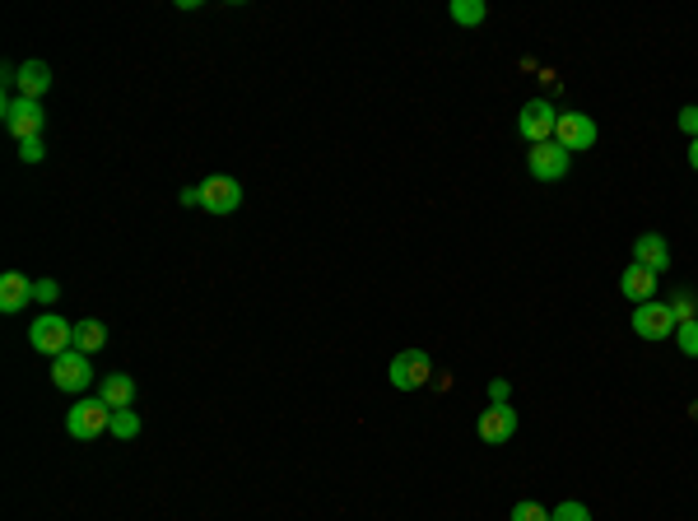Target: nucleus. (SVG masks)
I'll list each match as a JSON object with an SVG mask.
<instances>
[{"mask_svg": "<svg viewBox=\"0 0 698 521\" xmlns=\"http://www.w3.org/2000/svg\"><path fill=\"white\" fill-rule=\"evenodd\" d=\"M112 428V405L103 396H89V401H75L66 410V433L75 442H94Z\"/></svg>", "mask_w": 698, "mask_h": 521, "instance_id": "nucleus-1", "label": "nucleus"}, {"mask_svg": "<svg viewBox=\"0 0 698 521\" xmlns=\"http://www.w3.org/2000/svg\"><path fill=\"white\" fill-rule=\"evenodd\" d=\"M28 345L38 349V354H66V349H75V326H70L66 317H56V312H42L33 326H28Z\"/></svg>", "mask_w": 698, "mask_h": 521, "instance_id": "nucleus-2", "label": "nucleus"}, {"mask_svg": "<svg viewBox=\"0 0 698 521\" xmlns=\"http://www.w3.org/2000/svg\"><path fill=\"white\" fill-rule=\"evenodd\" d=\"M554 126H559V107H550V98H531L517 117V131H522L526 145H545L554 140Z\"/></svg>", "mask_w": 698, "mask_h": 521, "instance_id": "nucleus-3", "label": "nucleus"}, {"mask_svg": "<svg viewBox=\"0 0 698 521\" xmlns=\"http://www.w3.org/2000/svg\"><path fill=\"white\" fill-rule=\"evenodd\" d=\"M429 377H433V363H429L424 349H401V354L391 359V368H387V382L396 391H415V387H424Z\"/></svg>", "mask_w": 698, "mask_h": 521, "instance_id": "nucleus-4", "label": "nucleus"}, {"mask_svg": "<svg viewBox=\"0 0 698 521\" xmlns=\"http://www.w3.org/2000/svg\"><path fill=\"white\" fill-rule=\"evenodd\" d=\"M89 382H94L89 354H80V349H66V354H56V359H52V387H56V391H70V396H80Z\"/></svg>", "mask_w": 698, "mask_h": 521, "instance_id": "nucleus-5", "label": "nucleus"}, {"mask_svg": "<svg viewBox=\"0 0 698 521\" xmlns=\"http://www.w3.org/2000/svg\"><path fill=\"white\" fill-rule=\"evenodd\" d=\"M42 121H47V112H42L38 98H5V131H10L14 140L42 135Z\"/></svg>", "mask_w": 698, "mask_h": 521, "instance_id": "nucleus-6", "label": "nucleus"}, {"mask_svg": "<svg viewBox=\"0 0 698 521\" xmlns=\"http://www.w3.org/2000/svg\"><path fill=\"white\" fill-rule=\"evenodd\" d=\"M568 159H573V154H568L559 140H545V145L526 149V168H531L536 182H559V177L568 173Z\"/></svg>", "mask_w": 698, "mask_h": 521, "instance_id": "nucleus-7", "label": "nucleus"}, {"mask_svg": "<svg viewBox=\"0 0 698 521\" xmlns=\"http://www.w3.org/2000/svg\"><path fill=\"white\" fill-rule=\"evenodd\" d=\"M633 335H643V340H666V335H675L671 303H661V298L638 303V308H633Z\"/></svg>", "mask_w": 698, "mask_h": 521, "instance_id": "nucleus-8", "label": "nucleus"}, {"mask_svg": "<svg viewBox=\"0 0 698 521\" xmlns=\"http://www.w3.org/2000/svg\"><path fill=\"white\" fill-rule=\"evenodd\" d=\"M201 205L210 214H233L242 205V187H238V177H205L201 182Z\"/></svg>", "mask_w": 698, "mask_h": 521, "instance_id": "nucleus-9", "label": "nucleus"}, {"mask_svg": "<svg viewBox=\"0 0 698 521\" xmlns=\"http://www.w3.org/2000/svg\"><path fill=\"white\" fill-rule=\"evenodd\" d=\"M554 140L573 154V149H591L596 145V121L587 112H559V126H554Z\"/></svg>", "mask_w": 698, "mask_h": 521, "instance_id": "nucleus-10", "label": "nucleus"}, {"mask_svg": "<svg viewBox=\"0 0 698 521\" xmlns=\"http://www.w3.org/2000/svg\"><path fill=\"white\" fill-rule=\"evenodd\" d=\"M33 284L38 280H28V275H19V270H5L0 275V312H24L28 303H33Z\"/></svg>", "mask_w": 698, "mask_h": 521, "instance_id": "nucleus-11", "label": "nucleus"}, {"mask_svg": "<svg viewBox=\"0 0 698 521\" xmlns=\"http://www.w3.org/2000/svg\"><path fill=\"white\" fill-rule=\"evenodd\" d=\"M619 294L633 298V303H652V298H657V275L647 266H638V261H629L624 275H619Z\"/></svg>", "mask_w": 698, "mask_h": 521, "instance_id": "nucleus-12", "label": "nucleus"}, {"mask_svg": "<svg viewBox=\"0 0 698 521\" xmlns=\"http://www.w3.org/2000/svg\"><path fill=\"white\" fill-rule=\"evenodd\" d=\"M14 89H19V98H38L52 89V66L47 61H24V66L14 70Z\"/></svg>", "mask_w": 698, "mask_h": 521, "instance_id": "nucleus-13", "label": "nucleus"}, {"mask_svg": "<svg viewBox=\"0 0 698 521\" xmlns=\"http://www.w3.org/2000/svg\"><path fill=\"white\" fill-rule=\"evenodd\" d=\"M512 433H517V410H512V405H489L480 415L484 442H512Z\"/></svg>", "mask_w": 698, "mask_h": 521, "instance_id": "nucleus-14", "label": "nucleus"}, {"mask_svg": "<svg viewBox=\"0 0 698 521\" xmlns=\"http://www.w3.org/2000/svg\"><path fill=\"white\" fill-rule=\"evenodd\" d=\"M633 261L647 266L652 275H661V270L671 266V242L661 238V233H643V238L633 242Z\"/></svg>", "mask_w": 698, "mask_h": 521, "instance_id": "nucleus-15", "label": "nucleus"}, {"mask_svg": "<svg viewBox=\"0 0 698 521\" xmlns=\"http://www.w3.org/2000/svg\"><path fill=\"white\" fill-rule=\"evenodd\" d=\"M98 396H103L112 410H131L135 405V382L126 373H108L103 377V387H98Z\"/></svg>", "mask_w": 698, "mask_h": 521, "instance_id": "nucleus-16", "label": "nucleus"}, {"mask_svg": "<svg viewBox=\"0 0 698 521\" xmlns=\"http://www.w3.org/2000/svg\"><path fill=\"white\" fill-rule=\"evenodd\" d=\"M108 345V326H103V321H75V349H80V354H98V349Z\"/></svg>", "mask_w": 698, "mask_h": 521, "instance_id": "nucleus-17", "label": "nucleus"}, {"mask_svg": "<svg viewBox=\"0 0 698 521\" xmlns=\"http://www.w3.org/2000/svg\"><path fill=\"white\" fill-rule=\"evenodd\" d=\"M484 0H452V19L457 24H466V28H475V24H484Z\"/></svg>", "mask_w": 698, "mask_h": 521, "instance_id": "nucleus-18", "label": "nucleus"}, {"mask_svg": "<svg viewBox=\"0 0 698 521\" xmlns=\"http://www.w3.org/2000/svg\"><path fill=\"white\" fill-rule=\"evenodd\" d=\"M112 438H121V442H131L135 433H140V415L135 410H112V428H108Z\"/></svg>", "mask_w": 698, "mask_h": 521, "instance_id": "nucleus-19", "label": "nucleus"}, {"mask_svg": "<svg viewBox=\"0 0 698 521\" xmlns=\"http://www.w3.org/2000/svg\"><path fill=\"white\" fill-rule=\"evenodd\" d=\"M671 312H675V326H685V321H698V298H694V294H675V298H671Z\"/></svg>", "mask_w": 698, "mask_h": 521, "instance_id": "nucleus-20", "label": "nucleus"}, {"mask_svg": "<svg viewBox=\"0 0 698 521\" xmlns=\"http://www.w3.org/2000/svg\"><path fill=\"white\" fill-rule=\"evenodd\" d=\"M675 340L685 349L689 359H698V321H685V326H675Z\"/></svg>", "mask_w": 698, "mask_h": 521, "instance_id": "nucleus-21", "label": "nucleus"}, {"mask_svg": "<svg viewBox=\"0 0 698 521\" xmlns=\"http://www.w3.org/2000/svg\"><path fill=\"white\" fill-rule=\"evenodd\" d=\"M550 521H591V512L582 508V503H559V508L550 512Z\"/></svg>", "mask_w": 698, "mask_h": 521, "instance_id": "nucleus-22", "label": "nucleus"}, {"mask_svg": "<svg viewBox=\"0 0 698 521\" xmlns=\"http://www.w3.org/2000/svg\"><path fill=\"white\" fill-rule=\"evenodd\" d=\"M42 154H47L42 135H33V140H19V159H24V163H42Z\"/></svg>", "mask_w": 698, "mask_h": 521, "instance_id": "nucleus-23", "label": "nucleus"}, {"mask_svg": "<svg viewBox=\"0 0 698 521\" xmlns=\"http://www.w3.org/2000/svg\"><path fill=\"white\" fill-rule=\"evenodd\" d=\"M512 521H550V512L540 508V503H517V508H512Z\"/></svg>", "mask_w": 698, "mask_h": 521, "instance_id": "nucleus-24", "label": "nucleus"}, {"mask_svg": "<svg viewBox=\"0 0 698 521\" xmlns=\"http://www.w3.org/2000/svg\"><path fill=\"white\" fill-rule=\"evenodd\" d=\"M56 294H61V284H56V280H38V284H33V303H56Z\"/></svg>", "mask_w": 698, "mask_h": 521, "instance_id": "nucleus-25", "label": "nucleus"}, {"mask_svg": "<svg viewBox=\"0 0 698 521\" xmlns=\"http://www.w3.org/2000/svg\"><path fill=\"white\" fill-rule=\"evenodd\" d=\"M680 131H685L689 140H698V107H680Z\"/></svg>", "mask_w": 698, "mask_h": 521, "instance_id": "nucleus-26", "label": "nucleus"}, {"mask_svg": "<svg viewBox=\"0 0 698 521\" xmlns=\"http://www.w3.org/2000/svg\"><path fill=\"white\" fill-rule=\"evenodd\" d=\"M508 382H503V377H494V382H489V401H494V405H508Z\"/></svg>", "mask_w": 698, "mask_h": 521, "instance_id": "nucleus-27", "label": "nucleus"}, {"mask_svg": "<svg viewBox=\"0 0 698 521\" xmlns=\"http://www.w3.org/2000/svg\"><path fill=\"white\" fill-rule=\"evenodd\" d=\"M182 205H187V210H191V205H201V187H187V191H182Z\"/></svg>", "mask_w": 698, "mask_h": 521, "instance_id": "nucleus-28", "label": "nucleus"}, {"mask_svg": "<svg viewBox=\"0 0 698 521\" xmlns=\"http://www.w3.org/2000/svg\"><path fill=\"white\" fill-rule=\"evenodd\" d=\"M689 168L698 173V140H689Z\"/></svg>", "mask_w": 698, "mask_h": 521, "instance_id": "nucleus-29", "label": "nucleus"}, {"mask_svg": "<svg viewBox=\"0 0 698 521\" xmlns=\"http://www.w3.org/2000/svg\"><path fill=\"white\" fill-rule=\"evenodd\" d=\"M689 415H694V419H698V401H694V405H689Z\"/></svg>", "mask_w": 698, "mask_h": 521, "instance_id": "nucleus-30", "label": "nucleus"}]
</instances>
